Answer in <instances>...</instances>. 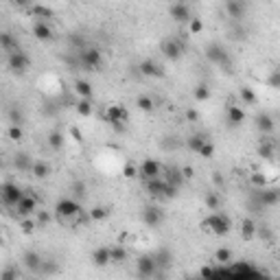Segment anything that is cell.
<instances>
[{"mask_svg":"<svg viewBox=\"0 0 280 280\" xmlns=\"http://www.w3.org/2000/svg\"><path fill=\"white\" fill-rule=\"evenodd\" d=\"M55 217H57L59 223L64 226H81V223L92 221L90 219V210H86L84 206L79 204L77 197H64L55 204Z\"/></svg>","mask_w":280,"mask_h":280,"instance_id":"obj_1","label":"cell"},{"mask_svg":"<svg viewBox=\"0 0 280 280\" xmlns=\"http://www.w3.org/2000/svg\"><path fill=\"white\" fill-rule=\"evenodd\" d=\"M201 228H204L206 232L217 234V237H226V234H230V230H232V221H230L228 215L215 210L201 221Z\"/></svg>","mask_w":280,"mask_h":280,"instance_id":"obj_2","label":"cell"},{"mask_svg":"<svg viewBox=\"0 0 280 280\" xmlns=\"http://www.w3.org/2000/svg\"><path fill=\"white\" fill-rule=\"evenodd\" d=\"M147 186V193H149L151 197H156V199H160V201H167V199H173V197H178V186H173V184H169L167 180H164V175L162 178H156V180H149V182H145Z\"/></svg>","mask_w":280,"mask_h":280,"instance_id":"obj_3","label":"cell"},{"mask_svg":"<svg viewBox=\"0 0 280 280\" xmlns=\"http://www.w3.org/2000/svg\"><path fill=\"white\" fill-rule=\"evenodd\" d=\"M103 120H105L107 125H112V127L123 129L125 123L129 120V112H127V107H125V105L112 103V105H107L105 112H103Z\"/></svg>","mask_w":280,"mask_h":280,"instance_id":"obj_4","label":"cell"},{"mask_svg":"<svg viewBox=\"0 0 280 280\" xmlns=\"http://www.w3.org/2000/svg\"><path fill=\"white\" fill-rule=\"evenodd\" d=\"M206 59L210 64L226 68V73H230V68H232V59H230L228 51L221 46V44H208L206 46Z\"/></svg>","mask_w":280,"mask_h":280,"instance_id":"obj_5","label":"cell"},{"mask_svg":"<svg viewBox=\"0 0 280 280\" xmlns=\"http://www.w3.org/2000/svg\"><path fill=\"white\" fill-rule=\"evenodd\" d=\"M77 55H79V66L86 70H96L103 64V53L96 46H84Z\"/></svg>","mask_w":280,"mask_h":280,"instance_id":"obj_6","label":"cell"},{"mask_svg":"<svg viewBox=\"0 0 280 280\" xmlns=\"http://www.w3.org/2000/svg\"><path fill=\"white\" fill-rule=\"evenodd\" d=\"M7 66L13 75H26V70H29V66H31V59L22 48H18V51L7 53Z\"/></svg>","mask_w":280,"mask_h":280,"instance_id":"obj_7","label":"cell"},{"mask_svg":"<svg viewBox=\"0 0 280 280\" xmlns=\"http://www.w3.org/2000/svg\"><path fill=\"white\" fill-rule=\"evenodd\" d=\"M184 51H186L184 42L178 40V37H167V40L160 44V53H162L167 59H171V62H178V59H182V57H184Z\"/></svg>","mask_w":280,"mask_h":280,"instance_id":"obj_8","label":"cell"},{"mask_svg":"<svg viewBox=\"0 0 280 280\" xmlns=\"http://www.w3.org/2000/svg\"><path fill=\"white\" fill-rule=\"evenodd\" d=\"M24 195H26L24 190H22L18 184H13V182H4L2 188H0V197H2V201H4V206L7 208H15L18 206V201Z\"/></svg>","mask_w":280,"mask_h":280,"instance_id":"obj_9","label":"cell"},{"mask_svg":"<svg viewBox=\"0 0 280 280\" xmlns=\"http://www.w3.org/2000/svg\"><path fill=\"white\" fill-rule=\"evenodd\" d=\"M136 274H138L140 278H153L160 274L158 270V263L153 259V254H145V256H138V261H136Z\"/></svg>","mask_w":280,"mask_h":280,"instance_id":"obj_10","label":"cell"},{"mask_svg":"<svg viewBox=\"0 0 280 280\" xmlns=\"http://www.w3.org/2000/svg\"><path fill=\"white\" fill-rule=\"evenodd\" d=\"M256 204L261 208H272L280 204V188H274V186H263L256 193Z\"/></svg>","mask_w":280,"mask_h":280,"instance_id":"obj_11","label":"cell"},{"mask_svg":"<svg viewBox=\"0 0 280 280\" xmlns=\"http://www.w3.org/2000/svg\"><path fill=\"white\" fill-rule=\"evenodd\" d=\"M228 274L230 276H248V278H256V276H263V272L259 267H254L250 261H241V263H230L228 265Z\"/></svg>","mask_w":280,"mask_h":280,"instance_id":"obj_12","label":"cell"},{"mask_svg":"<svg viewBox=\"0 0 280 280\" xmlns=\"http://www.w3.org/2000/svg\"><path fill=\"white\" fill-rule=\"evenodd\" d=\"M13 210H15V217H20V219L35 217V212H37V197H33L31 193H26L18 201V206H15Z\"/></svg>","mask_w":280,"mask_h":280,"instance_id":"obj_13","label":"cell"},{"mask_svg":"<svg viewBox=\"0 0 280 280\" xmlns=\"http://www.w3.org/2000/svg\"><path fill=\"white\" fill-rule=\"evenodd\" d=\"M140 217H142V223L149 228H160L164 223V210L160 206H145Z\"/></svg>","mask_w":280,"mask_h":280,"instance_id":"obj_14","label":"cell"},{"mask_svg":"<svg viewBox=\"0 0 280 280\" xmlns=\"http://www.w3.org/2000/svg\"><path fill=\"white\" fill-rule=\"evenodd\" d=\"M138 175L145 182H149V180H156V178H162V164L158 160H153V158H147L145 162L140 164L138 169Z\"/></svg>","mask_w":280,"mask_h":280,"instance_id":"obj_15","label":"cell"},{"mask_svg":"<svg viewBox=\"0 0 280 280\" xmlns=\"http://www.w3.org/2000/svg\"><path fill=\"white\" fill-rule=\"evenodd\" d=\"M138 70L142 77H151V79H160L164 77V68L158 62H153V59H142L138 64Z\"/></svg>","mask_w":280,"mask_h":280,"instance_id":"obj_16","label":"cell"},{"mask_svg":"<svg viewBox=\"0 0 280 280\" xmlns=\"http://www.w3.org/2000/svg\"><path fill=\"white\" fill-rule=\"evenodd\" d=\"M33 35L37 37L40 42H51L55 37V31L48 22H42V20H35L33 22Z\"/></svg>","mask_w":280,"mask_h":280,"instance_id":"obj_17","label":"cell"},{"mask_svg":"<svg viewBox=\"0 0 280 280\" xmlns=\"http://www.w3.org/2000/svg\"><path fill=\"white\" fill-rule=\"evenodd\" d=\"M92 263L96 267H105L112 263V245H98V248L92 252Z\"/></svg>","mask_w":280,"mask_h":280,"instance_id":"obj_18","label":"cell"},{"mask_svg":"<svg viewBox=\"0 0 280 280\" xmlns=\"http://www.w3.org/2000/svg\"><path fill=\"white\" fill-rule=\"evenodd\" d=\"M248 11V2L245 0H226V13L232 20H241Z\"/></svg>","mask_w":280,"mask_h":280,"instance_id":"obj_19","label":"cell"},{"mask_svg":"<svg viewBox=\"0 0 280 280\" xmlns=\"http://www.w3.org/2000/svg\"><path fill=\"white\" fill-rule=\"evenodd\" d=\"M226 120L230 127H241L245 123V109L239 105H228L226 107Z\"/></svg>","mask_w":280,"mask_h":280,"instance_id":"obj_20","label":"cell"},{"mask_svg":"<svg viewBox=\"0 0 280 280\" xmlns=\"http://www.w3.org/2000/svg\"><path fill=\"white\" fill-rule=\"evenodd\" d=\"M169 13H171V18L175 22H188L193 15H190V9L186 2H173L171 9H169Z\"/></svg>","mask_w":280,"mask_h":280,"instance_id":"obj_21","label":"cell"},{"mask_svg":"<svg viewBox=\"0 0 280 280\" xmlns=\"http://www.w3.org/2000/svg\"><path fill=\"white\" fill-rule=\"evenodd\" d=\"M22 263H24V267L29 272H35V274H40L42 272V265H44V259L40 254H37V252H26L24 254V259H22Z\"/></svg>","mask_w":280,"mask_h":280,"instance_id":"obj_22","label":"cell"},{"mask_svg":"<svg viewBox=\"0 0 280 280\" xmlns=\"http://www.w3.org/2000/svg\"><path fill=\"white\" fill-rule=\"evenodd\" d=\"M259 156L263 158V160H274L276 158V153H278V149H276V145L270 140V138H263L261 142H259Z\"/></svg>","mask_w":280,"mask_h":280,"instance_id":"obj_23","label":"cell"},{"mask_svg":"<svg viewBox=\"0 0 280 280\" xmlns=\"http://www.w3.org/2000/svg\"><path fill=\"white\" fill-rule=\"evenodd\" d=\"M274 127H276V123H274V118L270 114H259V116H256V129H259L263 136H270Z\"/></svg>","mask_w":280,"mask_h":280,"instance_id":"obj_24","label":"cell"},{"mask_svg":"<svg viewBox=\"0 0 280 280\" xmlns=\"http://www.w3.org/2000/svg\"><path fill=\"white\" fill-rule=\"evenodd\" d=\"M31 15L35 20H42V22H51L55 18V11L51 7H44V4H33L31 7Z\"/></svg>","mask_w":280,"mask_h":280,"instance_id":"obj_25","label":"cell"},{"mask_svg":"<svg viewBox=\"0 0 280 280\" xmlns=\"http://www.w3.org/2000/svg\"><path fill=\"white\" fill-rule=\"evenodd\" d=\"M153 259H156V263H158V270H169L171 263H173V254H171V250L160 248L156 254H153Z\"/></svg>","mask_w":280,"mask_h":280,"instance_id":"obj_26","label":"cell"},{"mask_svg":"<svg viewBox=\"0 0 280 280\" xmlns=\"http://www.w3.org/2000/svg\"><path fill=\"white\" fill-rule=\"evenodd\" d=\"M0 46H2L4 53H11V51H18V48H20V42H18V37H15L13 33L4 31L2 35H0Z\"/></svg>","mask_w":280,"mask_h":280,"instance_id":"obj_27","label":"cell"},{"mask_svg":"<svg viewBox=\"0 0 280 280\" xmlns=\"http://www.w3.org/2000/svg\"><path fill=\"white\" fill-rule=\"evenodd\" d=\"M256 230H259V226L254 223V219H243L241 221V237H243L245 241H250V239H254V234H256Z\"/></svg>","mask_w":280,"mask_h":280,"instance_id":"obj_28","label":"cell"},{"mask_svg":"<svg viewBox=\"0 0 280 280\" xmlns=\"http://www.w3.org/2000/svg\"><path fill=\"white\" fill-rule=\"evenodd\" d=\"M210 86L208 84H197L195 88H193V98L197 103H204V101H208V98H210Z\"/></svg>","mask_w":280,"mask_h":280,"instance_id":"obj_29","label":"cell"},{"mask_svg":"<svg viewBox=\"0 0 280 280\" xmlns=\"http://www.w3.org/2000/svg\"><path fill=\"white\" fill-rule=\"evenodd\" d=\"M164 180H167L169 184H173V186H178V188H180L186 178H184V171H182V169H169L167 175H164Z\"/></svg>","mask_w":280,"mask_h":280,"instance_id":"obj_30","label":"cell"},{"mask_svg":"<svg viewBox=\"0 0 280 280\" xmlns=\"http://www.w3.org/2000/svg\"><path fill=\"white\" fill-rule=\"evenodd\" d=\"M208 138L204 134H193V136H188V140H186V147H188L193 153H199V149L204 147V142H206Z\"/></svg>","mask_w":280,"mask_h":280,"instance_id":"obj_31","label":"cell"},{"mask_svg":"<svg viewBox=\"0 0 280 280\" xmlns=\"http://www.w3.org/2000/svg\"><path fill=\"white\" fill-rule=\"evenodd\" d=\"M75 92L79 96H86V98H92V84L86 79H77L75 81Z\"/></svg>","mask_w":280,"mask_h":280,"instance_id":"obj_32","label":"cell"},{"mask_svg":"<svg viewBox=\"0 0 280 280\" xmlns=\"http://www.w3.org/2000/svg\"><path fill=\"white\" fill-rule=\"evenodd\" d=\"M31 173L35 175L37 180H46L48 175H51V167H48L46 162H33V167H31Z\"/></svg>","mask_w":280,"mask_h":280,"instance_id":"obj_33","label":"cell"},{"mask_svg":"<svg viewBox=\"0 0 280 280\" xmlns=\"http://www.w3.org/2000/svg\"><path fill=\"white\" fill-rule=\"evenodd\" d=\"M234 259V254H232V250L230 248H219L215 252V263H219V265H230Z\"/></svg>","mask_w":280,"mask_h":280,"instance_id":"obj_34","label":"cell"},{"mask_svg":"<svg viewBox=\"0 0 280 280\" xmlns=\"http://www.w3.org/2000/svg\"><path fill=\"white\" fill-rule=\"evenodd\" d=\"M136 105H138V109H142V112H153V109H156V101L147 94H140L136 98Z\"/></svg>","mask_w":280,"mask_h":280,"instance_id":"obj_35","label":"cell"},{"mask_svg":"<svg viewBox=\"0 0 280 280\" xmlns=\"http://www.w3.org/2000/svg\"><path fill=\"white\" fill-rule=\"evenodd\" d=\"M77 112H79V116H90L92 114V98H86L81 96L79 101H77Z\"/></svg>","mask_w":280,"mask_h":280,"instance_id":"obj_36","label":"cell"},{"mask_svg":"<svg viewBox=\"0 0 280 280\" xmlns=\"http://www.w3.org/2000/svg\"><path fill=\"white\" fill-rule=\"evenodd\" d=\"M48 147H51L53 151H59L64 147V136L59 134V131H51V134H48Z\"/></svg>","mask_w":280,"mask_h":280,"instance_id":"obj_37","label":"cell"},{"mask_svg":"<svg viewBox=\"0 0 280 280\" xmlns=\"http://www.w3.org/2000/svg\"><path fill=\"white\" fill-rule=\"evenodd\" d=\"M239 94H241V101H243L245 105H254V103H256V92L252 90V88H248V86L241 88Z\"/></svg>","mask_w":280,"mask_h":280,"instance_id":"obj_38","label":"cell"},{"mask_svg":"<svg viewBox=\"0 0 280 280\" xmlns=\"http://www.w3.org/2000/svg\"><path fill=\"white\" fill-rule=\"evenodd\" d=\"M204 204L208 210H219V204H221V199H219L217 193H212V190H208L206 197H204Z\"/></svg>","mask_w":280,"mask_h":280,"instance_id":"obj_39","label":"cell"},{"mask_svg":"<svg viewBox=\"0 0 280 280\" xmlns=\"http://www.w3.org/2000/svg\"><path fill=\"white\" fill-rule=\"evenodd\" d=\"M107 217H109V208H105V206H94L90 210L92 221H103V219H107Z\"/></svg>","mask_w":280,"mask_h":280,"instance_id":"obj_40","label":"cell"},{"mask_svg":"<svg viewBox=\"0 0 280 280\" xmlns=\"http://www.w3.org/2000/svg\"><path fill=\"white\" fill-rule=\"evenodd\" d=\"M13 164H15V169H18V171H26V169L33 167V162L29 160V156H26V153H18V156H15V160H13Z\"/></svg>","mask_w":280,"mask_h":280,"instance_id":"obj_41","label":"cell"},{"mask_svg":"<svg viewBox=\"0 0 280 280\" xmlns=\"http://www.w3.org/2000/svg\"><path fill=\"white\" fill-rule=\"evenodd\" d=\"M127 261V250L123 245H112V263H125Z\"/></svg>","mask_w":280,"mask_h":280,"instance_id":"obj_42","label":"cell"},{"mask_svg":"<svg viewBox=\"0 0 280 280\" xmlns=\"http://www.w3.org/2000/svg\"><path fill=\"white\" fill-rule=\"evenodd\" d=\"M9 123L11 125H22L24 123V116H22V109L18 105H13L9 109Z\"/></svg>","mask_w":280,"mask_h":280,"instance_id":"obj_43","label":"cell"},{"mask_svg":"<svg viewBox=\"0 0 280 280\" xmlns=\"http://www.w3.org/2000/svg\"><path fill=\"white\" fill-rule=\"evenodd\" d=\"M267 86L274 88V90H280V68L270 70V75H267Z\"/></svg>","mask_w":280,"mask_h":280,"instance_id":"obj_44","label":"cell"},{"mask_svg":"<svg viewBox=\"0 0 280 280\" xmlns=\"http://www.w3.org/2000/svg\"><path fill=\"white\" fill-rule=\"evenodd\" d=\"M188 31H190V35H199V33L204 31V22H201V18H190L188 20Z\"/></svg>","mask_w":280,"mask_h":280,"instance_id":"obj_45","label":"cell"},{"mask_svg":"<svg viewBox=\"0 0 280 280\" xmlns=\"http://www.w3.org/2000/svg\"><path fill=\"white\" fill-rule=\"evenodd\" d=\"M86 184L84 182H73V184H70V195H73V197H77V199H81V197H84L86 195Z\"/></svg>","mask_w":280,"mask_h":280,"instance_id":"obj_46","label":"cell"},{"mask_svg":"<svg viewBox=\"0 0 280 280\" xmlns=\"http://www.w3.org/2000/svg\"><path fill=\"white\" fill-rule=\"evenodd\" d=\"M199 156H201V158H212V156H215V145H212L210 138H208V140L204 142V147L199 149Z\"/></svg>","mask_w":280,"mask_h":280,"instance_id":"obj_47","label":"cell"},{"mask_svg":"<svg viewBox=\"0 0 280 280\" xmlns=\"http://www.w3.org/2000/svg\"><path fill=\"white\" fill-rule=\"evenodd\" d=\"M250 182L256 186V188H263V186H267V178L263 173H252V178H250Z\"/></svg>","mask_w":280,"mask_h":280,"instance_id":"obj_48","label":"cell"},{"mask_svg":"<svg viewBox=\"0 0 280 280\" xmlns=\"http://www.w3.org/2000/svg\"><path fill=\"white\" fill-rule=\"evenodd\" d=\"M24 131H22V125H11L9 127V138L11 140H22Z\"/></svg>","mask_w":280,"mask_h":280,"instance_id":"obj_49","label":"cell"},{"mask_svg":"<svg viewBox=\"0 0 280 280\" xmlns=\"http://www.w3.org/2000/svg\"><path fill=\"white\" fill-rule=\"evenodd\" d=\"M2 280H18L20 278V272L18 270H7V272H2V276H0Z\"/></svg>","mask_w":280,"mask_h":280,"instance_id":"obj_50","label":"cell"},{"mask_svg":"<svg viewBox=\"0 0 280 280\" xmlns=\"http://www.w3.org/2000/svg\"><path fill=\"white\" fill-rule=\"evenodd\" d=\"M123 173H125V178H129V180H131V178H136V173H138V169H136V167H131V164H127Z\"/></svg>","mask_w":280,"mask_h":280,"instance_id":"obj_51","label":"cell"},{"mask_svg":"<svg viewBox=\"0 0 280 280\" xmlns=\"http://www.w3.org/2000/svg\"><path fill=\"white\" fill-rule=\"evenodd\" d=\"M15 4H18V7H31L33 4V0H13Z\"/></svg>","mask_w":280,"mask_h":280,"instance_id":"obj_52","label":"cell"},{"mask_svg":"<svg viewBox=\"0 0 280 280\" xmlns=\"http://www.w3.org/2000/svg\"><path fill=\"white\" fill-rule=\"evenodd\" d=\"M197 116H199V114H197L195 109H188V112H186V118L188 120H197Z\"/></svg>","mask_w":280,"mask_h":280,"instance_id":"obj_53","label":"cell"},{"mask_svg":"<svg viewBox=\"0 0 280 280\" xmlns=\"http://www.w3.org/2000/svg\"><path fill=\"white\" fill-rule=\"evenodd\" d=\"M182 171H184V178H193V175H195V171H193V169H188V167L182 169Z\"/></svg>","mask_w":280,"mask_h":280,"instance_id":"obj_54","label":"cell"},{"mask_svg":"<svg viewBox=\"0 0 280 280\" xmlns=\"http://www.w3.org/2000/svg\"><path fill=\"white\" fill-rule=\"evenodd\" d=\"M276 149H278V153H280V142H278V145H276Z\"/></svg>","mask_w":280,"mask_h":280,"instance_id":"obj_55","label":"cell"}]
</instances>
